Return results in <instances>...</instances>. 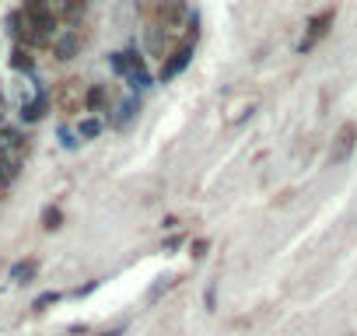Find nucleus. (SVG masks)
<instances>
[{
  "label": "nucleus",
  "instance_id": "f257e3e1",
  "mask_svg": "<svg viewBox=\"0 0 357 336\" xmlns=\"http://www.w3.org/2000/svg\"><path fill=\"white\" fill-rule=\"evenodd\" d=\"M140 15L147 25L154 29H165V32H178V29H186L190 22V8H186V0H144L140 4Z\"/></svg>",
  "mask_w": 357,
  "mask_h": 336
},
{
  "label": "nucleus",
  "instance_id": "f03ea898",
  "mask_svg": "<svg viewBox=\"0 0 357 336\" xmlns=\"http://www.w3.org/2000/svg\"><path fill=\"white\" fill-rule=\"evenodd\" d=\"M193 43H197V29L193 32H186V39L178 43L165 60H161V70H158V77L161 81H172V77H178L186 67H190V60H193Z\"/></svg>",
  "mask_w": 357,
  "mask_h": 336
},
{
  "label": "nucleus",
  "instance_id": "7ed1b4c3",
  "mask_svg": "<svg viewBox=\"0 0 357 336\" xmlns=\"http://www.w3.org/2000/svg\"><path fill=\"white\" fill-rule=\"evenodd\" d=\"M333 18H336V8H326V11H319L312 22H308V32H305V39L298 43V53H312L326 36H329V29H333Z\"/></svg>",
  "mask_w": 357,
  "mask_h": 336
},
{
  "label": "nucleus",
  "instance_id": "20e7f679",
  "mask_svg": "<svg viewBox=\"0 0 357 336\" xmlns=\"http://www.w3.org/2000/svg\"><path fill=\"white\" fill-rule=\"evenodd\" d=\"M354 147H357V123H343L340 133H336V140H333V147H329V161L333 165H343L354 154Z\"/></svg>",
  "mask_w": 357,
  "mask_h": 336
},
{
  "label": "nucleus",
  "instance_id": "39448f33",
  "mask_svg": "<svg viewBox=\"0 0 357 336\" xmlns=\"http://www.w3.org/2000/svg\"><path fill=\"white\" fill-rule=\"evenodd\" d=\"M144 39H147V49H151V56H168L175 46H172V32H165V29H154V25H147V32H144Z\"/></svg>",
  "mask_w": 357,
  "mask_h": 336
},
{
  "label": "nucleus",
  "instance_id": "423d86ee",
  "mask_svg": "<svg viewBox=\"0 0 357 336\" xmlns=\"http://www.w3.org/2000/svg\"><path fill=\"white\" fill-rule=\"evenodd\" d=\"M112 70L123 74V77H130V74L147 70V63H144V56H140L137 49H126V53H116V56H112Z\"/></svg>",
  "mask_w": 357,
  "mask_h": 336
},
{
  "label": "nucleus",
  "instance_id": "0eeeda50",
  "mask_svg": "<svg viewBox=\"0 0 357 336\" xmlns=\"http://www.w3.org/2000/svg\"><path fill=\"white\" fill-rule=\"evenodd\" d=\"M56 102H60L63 112H77V109L84 105V91H81V84H77V81H67L63 91L56 95Z\"/></svg>",
  "mask_w": 357,
  "mask_h": 336
},
{
  "label": "nucleus",
  "instance_id": "6e6552de",
  "mask_svg": "<svg viewBox=\"0 0 357 336\" xmlns=\"http://www.w3.org/2000/svg\"><path fill=\"white\" fill-rule=\"evenodd\" d=\"M105 105H109V91L102 84H95V88L84 91V109L88 112H105Z\"/></svg>",
  "mask_w": 357,
  "mask_h": 336
},
{
  "label": "nucleus",
  "instance_id": "1a4fd4ad",
  "mask_svg": "<svg viewBox=\"0 0 357 336\" xmlns=\"http://www.w3.org/2000/svg\"><path fill=\"white\" fill-rule=\"evenodd\" d=\"M36 270H39L36 259H22V263L11 266V280H15V284H29V280L36 277Z\"/></svg>",
  "mask_w": 357,
  "mask_h": 336
},
{
  "label": "nucleus",
  "instance_id": "9d476101",
  "mask_svg": "<svg viewBox=\"0 0 357 336\" xmlns=\"http://www.w3.org/2000/svg\"><path fill=\"white\" fill-rule=\"evenodd\" d=\"M77 49H81V39H77L74 32H70V36H63V39H56V56H60V60H70Z\"/></svg>",
  "mask_w": 357,
  "mask_h": 336
},
{
  "label": "nucleus",
  "instance_id": "9b49d317",
  "mask_svg": "<svg viewBox=\"0 0 357 336\" xmlns=\"http://www.w3.org/2000/svg\"><path fill=\"white\" fill-rule=\"evenodd\" d=\"M46 116V95H39L36 102H29L25 109H22V119L25 123H36V119H43Z\"/></svg>",
  "mask_w": 357,
  "mask_h": 336
},
{
  "label": "nucleus",
  "instance_id": "f8f14e48",
  "mask_svg": "<svg viewBox=\"0 0 357 336\" xmlns=\"http://www.w3.org/2000/svg\"><path fill=\"white\" fill-rule=\"evenodd\" d=\"M77 133H81L84 140H91V137H98V133H102V123H98V119H81Z\"/></svg>",
  "mask_w": 357,
  "mask_h": 336
},
{
  "label": "nucleus",
  "instance_id": "ddd939ff",
  "mask_svg": "<svg viewBox=\"0 0 357 336\" xmlns=\"http://www.w3.org/2000/svg\"><path fill=\"white\" fill-rule=\"evenodd\" d=\"M60 221H63V214H60V207H50L46 214H43V228H60Z\"/></svg>",
  "mask_w": 357,
  "mask_h": 336
},
{
  "label": "nucleus",
  "instance_id": "4468645a",
  "mask_svg": "<svg viewBox=\"0 0 357 336\" xmlns=\"http://www.w3.org/2000/svg\"><path fill=\"white\" fill-rule=\"evenodd\" d=\"M126 81H130V88H137V91H140V88H147V84H151V74H147V70H140V74H130Z\"/></svg>",
  "mask_w": 357,
  "mask_h": 336
},
{
  "label": "nucleus",
  "instance_id": "2eb2a0df",
  "mask_svg": "<svg viewBox=\"0 0 357 336\" xmlns=\"http://www.w3.org/2000/svg\"><path fill=\"white\" fill-rule=\"evenodd\" d=\"M15 67H18V70H32V56H29L25 49H18V53H15Z\"/></svg>",
  "mask_w": 357,
  "mask_h": 336
},
{
  "label": "nucleus",
  "instance_id": "dca6fc26",
  "mask_svg": "<svg viewBox=\"0 0 357 336\" xmlns=\"http://www.w3.org/2000/svg\"><path fill=\"white\" fill-rule=\"evenodd\" d=\"M53 301H60V294H56V291H50V294H43V298H36V312H43V308H50Z\"/></svg>",
  "mask_w": 357,
  "mask_h": 336
},
{
  "label": "nucleus",
  "instance_id": "f3484780",
  "mask_svg": "<svg viewBox=\"0 0 357 336\" xmlns=\"http://www.w3.org/2000/svg\"><path fill=\"white\" fill-rule=\"evenodd\" d=\"M190 252H193L197 259H200V256H207V238H197V242L190 245Z\"/></svg>",
  "mask_w": 357,
  "mask_h": 336
}]
</instances>
